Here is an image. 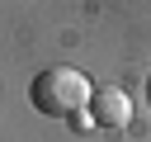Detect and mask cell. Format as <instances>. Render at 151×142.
<instances>
[{
    "mask_svg": "<svg viewBox=\"0 0 151 142\" xmlns=\"http://www.w3.org/2000/svg\"><path fill=\"white\" fill-rule=\"evenodd\" d=\"M90 99H94V85L76 66H47L28 85V104L47 118H80L90 109Z\"/></svg>",
    "mask_w": 151,
    "mask_h": 142,
    "instance_id": "1",
    "label": "cell"
},
{
    "mask_svg": "<svg viewBox=\"0 0 151 142\" xmlns=\"http://www.w3.org/2000/svg\"><path fill=\"white\" fill-rule=\"evenodd\" d=\"M90 123L94 128H104V133H123L127 123H132V99L118 90V85H104V90H94V99H90Z\"/></svg>",
    "mask_w": 151,
    "mask_h": 142,
    "instance_id": "2",
    "label": "cell"
},
{
    "mask_svg": "<svg viewBox=\"0 0 151 142\" xmlns=\"http://www.w3.org/2000/svg\"><path fill=\"white\" fill-rule=\"evenodd\" d=\"M146 95H151V85H146Z\"/></svg>",
    "mask_w": 151,
    "mask_h": 142,
    "instance_id": "3",
    "label": "cell"
}]
</instances>
